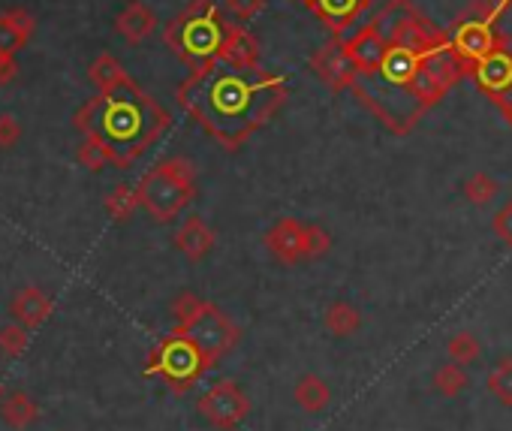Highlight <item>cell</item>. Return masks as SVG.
<instances>
[{"label":"cell","instance_id":"484cf974","mask_svg":"<svg viewBox=\"0 0 512 431\" xmlns=\"http://www.w3.org/2000/svg\"><path fill=\"white\" fill-rule=\"evenodd\" d=\"M136 205H139V193H136V187H127V184L112 187L109 196H106V211L121 224L130 221V214L136 211Z\"/></svg>","mask_w":512,"mask_h":431},{"label":"cell","instance_id":"836d02e7","mask_svg":"<svg viewBox=\"0 0 512 431\" xmlns=\"http://www.w3.org/2000/svg\"><path fill=\"white\" fill-rule=\"evenodd\" d=\"M19 76V64H16V55H7L0 52V85H10L13 79Z\"/></svg>","mask_w":512,"mask_h":431},{"label":"cell","instance_id":"d4e9b609","mask_svg":"<svg viewBox=\"0 0 512 431\" xmlns=\"http://www.w3.org/2000/svg\"><path fill=\"white\" fill-rule=\"evenodd\" d=\"M28 347H31L28 326H22V323H7V326H0V356L19 359V356L28 353Z\"/></svg>","mask_w":512,"mask_h":431},{"label":"cell","instance_id":"3957f363","mask_svg":"<svg viewBox=\"0 0 512 431\" xmlns=\"http://www.w3.org/2000/svg\"><path fill=\"white\" fill-rule=\"evenodd\" d=\"M449 34H443L431 46L416 43H392L389 55L368 73H356L353 91L362 97V103L371 106V112L395 133L413 130V124L422 118V112L431 106L425 97V58L446 43Z\"/></svg>","mask_w":512,"mask_h":431},{"label":"cell","instance_id":"6da1fadb","mask_svg":"<svg viewBox=\"0 0 512 431\" xmlns=\"http://www.w3.org/2000/svg\"><path fill=\"white\" fill-rule=\"evenodd\" d=\"M281 100V76L226 61L196 70L178 88V103L226 148H238L253 130H260L275 115Z\"/></svg>","mask_w":512,"mask_h":431},{"label":"cell","instance_id":"4fadbf2b","mask_svg":"<svg viewBox=\"0 0 512 431\" xmlns=\"http://www.w3.org/2000/svg\"><path fill=\"white\" fill-rule=\"evenodd\" d=\"M302 4L308 10H314L317 19L323 25H329L335 34H344L371 7V0H302Z\"/></svg>","mask_w":512,"mask_h":431},{"label":"cell","instance_id":"44dd1931","mask_svg":"<svg viewBox=\"0 0 512 431\" xmlns=\"http://www.w3.org/2000/svg\"><path fill=\"white\" fill-rule=\"evenodd\" d=\"M323 323H326L329 335H335V338H353L362 329V314L350 302H335V305L326 308Z\"/></svg>","mask_w":512,"mask_h":431},{"label":"cell","instance_id":"5b68a950","mask_svg":"<svg viewBox=\"0 0 512 431\" xmlns=\"http://www.w3.org/2000/svg\"><path fill=\"white\" fill-rule=\"evenodd\" d=\"M139 205L151 214L157 224H166L190 205L196 193V172L190 160L184 157H169L160 160L151 172L142 175L139 187Z\"/></svg>","mask_w":512,"mask_h":431},{"label":"cell","instance_id":"7402d4cb","mask_svg":"<svg viewBox=\"0 0 512 431\" xmlns=\"http://www.w3.org/2000/svg\"><path fill=\"white\" fill-rule=\"evenodd\" d=\"M76 160H79V166H85L88 172H103V169L112 163V151H109V145H106L100 136L88 133V136H82V142H79V148H76Z\"/></svg>","mask_w":512,"mask_h":431},{"label":"cell","instance_id":"e0dca14e","mask_svg":"<svg viewBox=\"0 0 512 431\" xmlns=\"http://www.w3.org/2000/svg\"><path fill=\"white\" fill-rule=\"evenodd\" d=\"M13 317L16 323L28 326V329H40L49 317H52V299L40 290V287H25L19 290V296L13 299Z\"/></svg>","mask_w":512,"mask_h":431},{"label":"cell","instance_id":"4316f807","mask_svg":"<svg viewBox=\"0 0 512 431\" xmlns=\"http://www.w3.org/2000/svg\"><path fill=\"white\" fill-rule=\"evenodd\" d=\"M482 347H479V338L473 332H455L449 341H446V356L449 362H458V365H473L479 359Z\"/></svg>","mask_w":512,"mask_h":431},{"label":"cell","instance_id":"ba28073f","mask_svg":"<svg viewBox=\"0 0 512 431\" xmlns=\"http://www.w3.org/2000/svg\"><path fill=\"white\" fill-rule=\"evenodd\" d=\"M196 410L220 431H232L238 428L247 413H250V398L244 395V389L235 380H220L211 389L202 392V398L196 401Z\"/></svg>","mask_w":512,"mask_h":431},{"label":"cell","instance_id":"9c48e42d","mask_svg":"<svg viewBox=\"0 0 512 431\" xmlns=\"http://www.w3.org/2000/svg\"><path fill=\"white\" fill-rule=\"evenodd\" d=\"M266 248L275 260L284 266H299L308 263V224L296 218H281L269 233H266Z\"/></svg>","mask_w":512,"mask_h":431},{"label":"cell","instance_id":"ffe728a7","mask_svg":"<svg viewBox=\"0 0 512 431\" xmlns=\"http://www.w3.org/2000/svg\"><path fill=\"white\" fill-rule=\"evenodd\" d=\"M256 55H260V49H256V40L241 25H232L220 61L235 64V67H256Z\"/></svg>","mask_w":512,"mask_h":431},{"label":"cell","instance_id":"9a60e30c","mask_svg":"<svg viewBox=\"0 0 512 431\" xmlns=\"http://www.w3.org/2000/svg\"><path fill=\"white\" fill-rule=\"evenodd\" d=\"M175 248L190 260V263H199V260H205L208 254H211V248H214V233H211V227L202 221V218H187L181 227H178V233H175Z\"/></svg>","mask_w":512,"mask_h":431},{"label":"cell","instance_id":"f546056e","mask_svg":"<svg viewBox=\"0 0 512 431\" xmlns=\"http://www.w3.org/2000/svg\"><path fill=\"white\" fill-rule=\"evenodd\" d=\"M266 0H223V10L235 19V22H250L256 13L263 10Z\"/></svg>","mask_w":512,"mask_h":431},{"label":"cell","instance_id":"277c9868","mask_svg":"<svg viewBox=\"0 0 512 431\" xmlns=\"http://www.w3.org/2000/svg\"><path fill=\"white\" fill-rule=\"evenodd\" d=\"M229 31H232V25L226 22V16L211 4V0H193L172 25H166L163 40L181 61L202 70V67L220 61Z\"/></svg>","mask_w":512,"mask_h":431},{"label":"cell","instance_id":"30bf717a","mask_svg":"<svg viewBox=\"0 0 512 431\" xmlns=\"http://www.w3.org/2000/svg\"><path fill=\"white\" fill-rule=\"evenodd\" d=\"M470 73H473L476 85L497 103L503 97V91L512 85V49H506L500 43L494 52H488L482 61H476Z\"/></svg>","mask_w":512,"mask_h":431},{"label":"cell","instance_id":"52a82bcc","mask_svg":"<svg viewBox=\"0 0 512 431\" xmlns=\"http://www.w3.org/2000/svg\"><path fill=\"white\" fill-rule=\"evenodd\" d=\"M145 371L154 374V377H163L175 392H187L208 368H205L202 356L196 353V347L190 341H184L181 335L172 332L169 338H163L154 347Z\"/></svg>","mask_w":512,"mask_h":431},{"label":"cell","instance_id":"d6986e66","mask_svg":"<svg viewBox=\"0 0 512 431\" xmlns=\"http://www.w3.org/2000/svg\"><path fill=\"white\" fill-rule=\"evenodd\" d=\"M293 398L305 413H320L332 404V386L317 374H305V377H299Z\"/></svg>","mask_w":512,"mask_h":431},{"label":"cell","instance_id":"e575fe53","mask_svg":"<svg viewBox=\"0 0 512 431\" xmlns=\"http://www.w3.org/2000/svg\"><path fill=\"white\" fill-rule=\"evenodd\" d=\"M497 106L503 109V115H506V121L512 124V85H509V88L503 91V97L497 100Z\"/></svg>","mask_w":512,"mask_h":431},{"label":"cell","instance_id":"603a6c76","mask_svg":"<svg viewBox=\"0 0 512 431\" xmlns=\"http://www.w3.org/2000/svg\"><path fill=\"white\" fill-rule=\"evenodd\" d=\"M88 76H91V82L97 85V91H112V88H118V85H124V82L130 79V76L124 73L121 61L112 58V55H100V58L91 64Z\"/></svg>","mask_w":512,"mask_h":431},{"label":"cell","instance_id":"8992f818","mask_svg":"<svg viewBox=\"0 0 512 431\" xmlns=\"http://www.w3.org/2000/svg\"><path fill=\"white\" fill-rule=\"evenodd\" d=\"M175 335H181L184 341H190L196 347V353L202 356L205 368L211 371L241 338V329L211 302H199V308L178 320V326L172 329Z\"/></svg>","mask_w":512,"mask_h":431},{"label":"cell","instance_id":"2e32d148","mask_svg":"<svg viewBox=\"0 0 512 431\" xmlns=\"http://www.w3.org/2000/svg\"><path fill=\"white\" fill-rule=\"evenodd\" d=\"M157 28V16L151 7H145L142 0H130V4L118 13L115 19V31L127 40V43H142L145 37H151Z\"/></svg>","mask_w":512,"mask_h":431},{"label":"cell","instance_id":"5bb4252c","mask_svg":"<svg viewBox=\"0 0 512 431\" xmlns=\"http://www.w3.org/2000/svg\"><path fill=\"white\" fill-rule=\"evenodd\" d=\"M34 31H37V22L28 10L16 7V10L0 13V52L19 55L31 43Z\"/></svg>","mask_w":512,"mask_h":431},{"label":"cell","instance_id":"f1b7e54d","mask_svg":"<svg viewBox=\"0 0 512 431\" xmlns=\"http://www.w3.org/2000/svg\"><path fill=\"white\" fill-rule=\"evenodd\" d=\"M464 196H467V202H473V205H485V202H491L494 199V193H497V181L488 175V172H473L467 181H464Z\"/></svg>","mask_w":512,"mask_h":431},{"label":"cell","instance_id":"83f0119b","mask_svg":"<svg viewBox=\"0 0 512 431\" xmlns=\"http://www.w3.org/2000/svg\"><path fill=\"white\" fill-rule=\"evenodd\" d=\"M485 386H488V392H491L503 407H512V359H509V356L500 359V362L491 368Z\"/></svg>","mask_w":512,"mask_h":431},{"label":"cell","instance_id":"d590c367","mask_svg":"<svg viewBox=\"0 0 512 431\" xmlns=\"http://www.w3.org/2000/svg\"><path fill=\"white\" fill-rule=\"evenodd\" d=\"M0 398H4V386H0Z\"/></svg>","mask_w":512,"mask_h":431},{"label":"cell","instance_id":"cb8c5ba5","mask_svg":"<svg viewBox=\"0 0 512 431\" xmlns=\"http://www.w3.org/2000/svg\"><path fill=\"white\" fill-rule=\"evenodd\" d=\"M470 386V377L464 371V365L458 362H443L437 371H434V389L443 395V398H455L458 392H464Z\"/></svg>","mask_w":512,"mask_h":431},{"label":"cell","instance_id":"4dcf8cb0","mask_svg":"<svg viewBox=\"0 0 512 431\" xmlns=\"http://www.w3.org/2000/svg\"><path fill=\"white\" fill-rule=\"evenodd\" d=\"M491 227H494V236H497L503 245L512 248V199L503 202V205L497 208V214L491 218Z\"/></svg>","mask_w":512,"mask_h":431},{"label":"cell","instance_id":"1f68e13d","mask_svg":"<svg viewBox=\"0 0 512 431\" xmlns=\"http://www.w3.org/2000/svg\"><path fill=\"white\" fill-rule=\"evenodd\" d=\"M19 139H22V124H19V118L16 115H10V112H4L0 115V148H16L19 145Z\"/></svg>","mask_w":512,"mask_h":431},{"label":"cell","instance_id":"ac0fdd59","mask_svg":"<svg viewBox=\"0 0 512 431\" xmlns=\"http://www.w3.org/2000/svg\"><path fill=\"white\" fill-rule=\"evenodd\" d=\"M0 416H4V422L10 428L22 431V428H28V425L37 422L40 404L25 389H13V392H7L4 398H0Z\"/></svg>","mask_w":512,"mask_h":431},{"label":"cell","instance_id":"7c38bea8","mask_svg":"<svg viewBox=\"0 0 512 431\" xmlns=\"http://www.w3.org/2000/svg\"><path fill=\"white\" fill-rule=\"evenodd\" d=\"M344 46H347V52H350V58H353V64H356L359 73L374 70L389 55V49H392L389 37L374 22L365 25V28H359L350 40H344Z\"/></svg>","mask_w":512,"mask_h":431},{"label":"cell","instance_id":"7a4b0ae2","mask_svg":"<svg viewBox=\"0 0 512 431\" xmlns=\"http://www.w3.org/2000/svg\"><path fill=\"white\" fill-rule=\"evenodd\" d=\"M73 127L82 136H100L112 151V166L127 169L169 127V115L133 79H127L124 85L88 100L73 115Z\"/></svg>","mask_w":512,"mask_h":431},{"label":"cell","instance_id":"8fae6325","mask_svg":"<svg viewBox=\"0 0 512 431\" xmlns=\"http://www.w3.org/2000/svg\"><path fill=\"white\" fill-rule=\"evenodd\" d=\"M314 73L329 85V88H335V91H341V88H353V79H356V64H353V58H350V52H347V46H344V40H332L329 46H323L317 55H314Z\"/></svg>","mask_w":512,"mask_h":431},{"label":"cell","instance_id":"d6a6232c","mask_svg":"<svg viewBox=\"0 0 512 431\" xmlns=\"http://www.w3.org/2000/svg\"><path fill=\"white\" fill-rule=\"evenodd\" d=\"M199 302H202V299H196L193 293H181V296L172 302V314H175V320H184V317H190V314L199 308Z\"/></svg>","mask_w":512,"mask_h":431}]
</instances>
